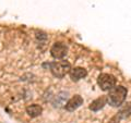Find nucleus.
Segmentation results:
<instances>
[{
	"label": "nucleus",
	"mask_w": 131,
	"mask_h": 123,
	"mask_svg": "<svg viewBox=\"0 0 131 123\" xmlns=\"http://www.w3.org/2000/svg\"><path fill=\"white\" fill-rule=\"evenodd\" d=\"M108 95H107V102L112 106V107H120L124 104L127 97L128 91L124 86H115L110 91H108Z\"/></svg>",
	"instance_id": "f257e3e1"
},
{
	"label": "nucleus",
	"mask_w": 131,
	"mask_h": 123,
	"mask_svg": "<svg viewBox=\"0 0 131 123\" xmlns=\"http://www.w3.org/2000/svg\"><path fill=\"white\" fill-rule=\"evenodd\" d=\"M48 68L50 70L51 74L54 75L57 79H62L67 74H69L71 70V64L66 60H57L54 61V62L48 63Z\"/></svg>",
	"instance_id": "f03ea898"
},
{
	"label": "nucleus",
	"mask_w": 131,
	"mask_h": 123,
	"mask_svg": "<svg viewBox=\"0 0 131 123\" xmlns=\"http://www.w3.org/2000/svg\"><path fill=\"white\" fill-rule=\"evenodd\" d=\"M97 84L102 91L108 92L116 86V77L108 73H102L97 77Z\"/></svg>",
	"instance_id": "7ed1b4c3"
},
{
	"label": "nucleus",
	"mask_w": 131,
	"mask_h": 123,
	"mask_svg": "<svg viewBox=\"0 0 131 123\" xmlns=\"http://www.w3.org/2000/svg\"><path fill=\"white\" fill-rule=\"evenodd\" d=\"M68 54V47L63 43H55L50 49V55L57 60L63 59Z\"/></svg>",
	"instance_id": "20e7f679"
},
{
	"label": "nucleus",
	"mask_w": 131,
	"mask_h": 123,
	"mask_svg": "<svg viewBox=\"0 0 131 123\" xmlns=\"http://www.w3.org/2000/svg\"><path fill=\"white\" fill-rule=\"evenodd\" d=\"M83 105V98H82L80 95H74L73 97H71L64 105V108L67 111H74L79 107Z\"/></svg>",
	"instance_id": "39448f33"
},
{
	"label": "nucleus",
	"mask_w": 131,
	"mask_h": 123,
	"mask_svg": "<svg viewBox=\"0 0 131 123\" xmlns=\"http://www.w3.org/2000/svg\"><path fill=\"white\" fill-rule=\"evenodd\" d=\"M69 75H70V79L73 82H78V81H80L82 79H84V77L88 75V71L84 68L75 67V68H73V69L70 70Z\"/></svg>",
	"instance_id": "423d86ee"
},
{
	"label": "nucleus",
	"mask_w": 131,
	"mask_h": 123,
	"mask_svg": "<svg viewBox=\"0 0 131 123\" xmlns=\"http://www.w3.org/2000/svg\"><path fill=\"white\" fill-rule=\"evenodd\" d=\"M106 104H107V96H102L100 98H97V99L93 100L89 108H90V110H92V111L97 112V111H100L101 109H103Z\"/></svg>",
	"instance_id": "0eeeda50"
},
{
	"label": "nucleus",
	"mask_w": 131,
	"mask_h": 123,
	"mask_svg": "<svg viewBox=\"0 0 131 123\" xmlns=\"http://www.w3.org/2000/svg\"><path fill=\"white\" fill-rule=\"evenodd\" d=\"M26 113L30 116L31 118H36L42 114L43 112V108L40 107L39 105H36V104H33V105H30L27 106L26 109H25Z\"/></svg>",
	"instance_id": "6e6552de"
},
{
	"label": "nucleus",
	"mask_w": 131,
	"mask_h": 123,
	"mask_svg": "<svg viewBox=\"0 0 131 123\" xmlns=\"http://www.w3.org/2000/svg\"><path fill=\"white\" fill-rule=\"evenodd\" d=\"M130 114H131V102H127V104L120 106V110L116 114V117L120 120V119H126L130 117Z\"/></svg>",
	"instance_id": "1a4fd4ad"
},
{
	"label": "nucleus",
	"mask_w": 131,
	"mask_h": 123,
	"mask_svg": "<svg viewBox=\"0 0 131 123\" xmlns=\"http://www.w3.org/2000/svg\"><path fill=\"white\" fill-rule=\"evenodd\" d=\"M67 96H68V93H60L55 98V101H54L55 107H61L64 104V99H67Z\"/></svg>",
	"instance_id": "9d476101"
}]
</instances>
